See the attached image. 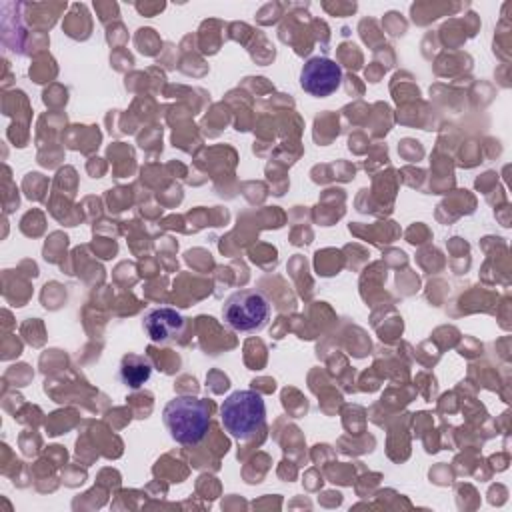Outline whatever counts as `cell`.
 Here are the masks:
<instances>
[{
  "label": "cell",
  "mask_w": 512,
  "mask_h": 512,
  "mask_svg": "<svg viewBox=\"0 0 512 512\" xmlns=\"http://www.w3.org/2000/svg\"><path fill=\"white\" fill-rule=\"evenodd\" d=\"M342 82V68L326 56H314L306 60L300 70V86L310 96L326 98L340 88Z\"/></svg>",
  "instance_id": "cell-4"
},
{
  "label": "cell",
  "mask_w": 512,
  "mask_h": 512,
  "mask_svg": "<svg viewBox=\"0 0 512 512\" xmlns=\"http://www.w3.org/2000/svg\"><path fill=\"white\" fill-rule=\"evenodd\" d=\"M152 376V362L142 356V354H134L128 352L122 356L120 366H118V378L124 386L138 390L142 384H146Z\"/></svg>",
  "instance_id": "cell-6"
},
{
  "label": "cell",
  "mask_w": 512,
  "mask_h": 512,
  "mask_svg": "<svg viewBox=\"0 0 512 512\" xmlns=\"http://www.w3.org/2000/svg\"><path fill=\"white\" fill-rule=\"evenodd\" d=\"M224 430L236 440H248L266 422V404L256 390H236L220 406Z\"/></svg>",
  "instance_id": "cell-2"
},
{
  "label": "cell",
  "mask_w": 512,
  "mask_h": 512,
  "mask_svg": "<svg viewBox=\"0 0 512 512\" xmlns=\"http://www.w3.org/2000/svg\"><path fill=\"white\" fill-rule=\"evenodd\" d=\"M212 406L204 398L176 396L162 410L164 426L178 444H198L210 428Z\"/></svg>",
  "instance_id": "cell-1"
},
{
  "label": "cell",
  "mask_w": 512,
  "mask_h": 512,
  "mask_svg": "<svg viewBox=\"0 0 512 512\" xmlns=\"http://www.w3.org/2000/svg\"><path fill=\"white\" fill-rule=\"evenodd\" d=\"M272 304L266 292L258 288H244L232 292L222 304L224 322L238 332H258L270 320Z\"/></svg>",
  "instance_id": "cell-3"
},
{
  "label": "cell",
  "mask_w": 512,
  "mask_h": 512,
  "mask_svg": "<svg viewBox=\"0 0 512 512\" xmlns=\"http://www.w3.org/2000/svg\"><path fill=\"white\" fill-rule=\"evenodd\" d=\"M142 326L152 342L166 344V342L176 340L184 332L186 320L178 310H174L170 306H160V308H152L144 314Z\"/></svg>",
  "instance_id": "cell-5"
}]
</instances>
